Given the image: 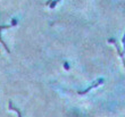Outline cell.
Masks as SVG:
<instances>
[{
    "label": "cell",
    "mask_w": 125,
    "mask_h": 117,
    "mask_svg": "<svg viewBox=\"0 0 125 117\" xmlns=\"http://www.w3.org/2000/svg\"><path fill=\"white\" fill-rule=\"evenodd\" d=\"M100 83H102V80H99V81H98V82H97V83H95V84H93V85H91V86H89V88L86 89L85 91H83V92H82V91H80V92H79V93H80V94L86 93V92H88V91H90V90H91V89L95 88V86H97V85H99V84H100Z\"/></svg>",
    "instance_id": "cell-1"
},
{
    "label": "cell",
    "mask_w": 125,
    "mask_h": 117,
    "mask_svg": "<svg viewBox=\"0 0 125 117\" xmlns=\"http://www.w3.org/2000/svg\"><path fill=\"white\" fill-rule=\"evenodd\" d=\"M9 108H10V109H13V110H15V111H17V114H18V117H22V113H21V110L18 109V108L14 107L11 102H9Z\"/></svg>",
    "instance_id": "cell-2"
}]
</instances>
